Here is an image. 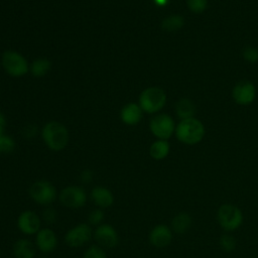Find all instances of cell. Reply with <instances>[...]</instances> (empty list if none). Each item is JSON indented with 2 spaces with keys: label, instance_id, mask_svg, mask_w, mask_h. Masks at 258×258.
Returning a JSON list of instances; mask_svg holds the SVG:
<instances>
[{
  "label": "cell",
  "instance_id": "cell-12",
  "mask_svg": "<svg viewBox=\"0 0 258 258\" xmlns=\"http://www.w3.org/2000/svg\"><path fill=\"white\" fill-rule=\"evenodd\" d=\"M152 134L158 139H168L174 131V122L172 118L166 114H160L153 117L149 124Z\"/></svg>",
  "mask_w": 258,
  "mask_h": 258
},
{
  "label": "cell",
  "instance_id": "cell-11",
  "mask_svg": "<svg viewBox=\"0 0 258 258\" xmlns=\"http://www.w3.org/2000/svg\"><path fill=\"white\" fill-rule=\"evenodd\" d=\"M34 244L39 252L43 255L52 253L58 244L56 233L49 227L41 228L34 237Z\"/></svg>",
  "mask_w": 258,
  "mask_h": 258
},
{
  "label": "cell",
  "instance_id": "cell-30",
  "mask_svg": "<svg viewBox=\"0 0 258 258\" xmlns=\"http://www.w3.org/2000/svg\"><path fill=\"white\" fill-rule=\"evenodd\" d=\"M93 172L90 169H84L80 174V180L82 183H90L93 180Z\"/></svg>",
  "mask_w": 258,
  "mask_h": 258
},
{
  "label": "cell",
  "instance_id": "cell-8",
  "mask_svg": "<svg viewBox=\"0 0 258 258\" xmlns=\"http://www.w3.org/2000/svg\"><path fill=\"white\" fill-rule=\"evenodd\" d=\"M41 217L32 210L22 211L16 220V227L24 236L35 235L41 229Z\"/></svg>",
  "mask_w": 258,
  "mask_h": 258
},
{
  "label": "cell",
  "instance_id": "cell-27",
  "mask_svg": "<svg viewBox=\"0 0 258 258\" xmlns=\"http://www.w3.org/2000/svg\"><path fill=\"white\" fill-rule=\"evenodd\" d=\"M15 148V142L14 140L7 136V135H1L0 136V152L1 153H10Z\"/></svg>",
  "mask_w": 258,
  "mask_h": 258
},
{
  "label": "cell",
  "instance_id": "cell-29",
  "mask_svg": "<svg viewBox=\"0 0 258 258\" xmlns=\"http://www.w3.org/2000/svg\"><path fill=\"white\" fill-rule=\"evenodd\" d=\"M242 55H243L244 59L249 62H255L258 60V50L251 46L244 48Z\"/></svg>",
  "mask_w": 258,
  "mask_h": 258
},
{
  "label": "cell",
  "instance_id": "cell-20",
  "mask_svg": "<svg viewBox=\"0 0 258 258\" xmlns=\"http://www.w3.org/2000/svg\"><path fill=\"white\" fill-rule=\"evenodd\" d=\"M175 110H176L177 116L183 120V119L192 118L196 112V107H195V104L191 102V100L187 98H182L176 103Z\"/></svg>",
  "mask_w": 258,
  "mask_h": 258
},
{
  "label": "cell",
  "instance_id": "cell-1",
  "mask_svg": "<svg viewBox=\"0 0 258 258\" xmlns=\"http://www.w3.org/2000/svg\"><path fill=\"white\" fill-rule=\"evenodd\" d=\"M41 136L46 146L53 151H60L69 143V131L59 122H48L44 125Z\"/></svg>",
  "mask_w": 258,
  "mask_h": 258
},
{
  "label": "cell",
  "instance_id": "cell-24",
  "mask_svg": "<svg viewBox=\"0 0 258 258\" xmlns=\"http://www.w3.org/2000/svg\"><path fill=\"white\" fill-rule=\"evenodd\" d=\"M104 219H105V213L102 209H99V208H95L94 210H92L89 215H88V221L87 223L96 228L97 226L103 224L104 222Z\"/></svg>",
  "mask_w": 258,
  "mask_h": 258
},
{
  "label": "cell",
  "instance_id": "cell-18",
  "mask_svg": "<svg viewBox=\"0 0 258 258\" xmlns=\"http://www.w3.org/2000/svg\"><path fill=\"white\" fill-rule=\"evenodd\" d=\"M142 118V109L134 103L127 104L121 110V119L125 124L135 125Z\"/></svg>",
  "mask_w": 258,
  "mask_h": 258
},
{
  "label": "cell",
  "instance_id": "cell-23",
  "mask_svg": "<svg viewBox=\"0 0 258 258\" xmlns=\"http://www.w3.org/2000/svg\"><path fill=\"white\" fill-rule=\"evenodd\" d=\"M219 244H220L221 249L224 252L230 253V252H233L236 249L237 241H236V238L233 235H231L229 233H225L220 237Z\"/></svg>",
  "mask_w": 258,
  "mask_h": 258
},
{
  "label": "cell",
  "instance_id": "cell-2",
  "mask_svg": "<svg viewBox=\"0 0 258 258\" xmlns=\"http://www.w3.org/2000/svg\"><path fill=\"white\" fill-rule=\"evenodd\" d=\"M176 138L187 145H194L202 141L205 135V128L201 121L196 118L181 120L175 129Z\"/></svg>",
  "mask_w": 258,
  "mask_h": 258
},
{
  "label": "cell",
  "instance_id": "cell-32",
  "mask_svg": "<svg viewBox=\"0 0 258 258\" xmlns=\"http://www.w3.org/2000/svg\"><path fill=\"white\" fill-rule=\"evenodd\" d=\"M158 5H164L166 3V0H155Z\"/></svg>",
  "mask_w": 258,
  "mask_h": 258
},
{
  "label": "cell",
  "instance_id": "cell-21",
  "mask_svg": "<svg viewBox=\"0 0 258 258\" xmlns=\"http://www.w3.org/2000/svg\"><path fill=\"white\" fill-rule=\"evenodd\" d=\"M184 24V19L180 15H170L164 18L161 22V27L163 30L172 32L179 30Z\"/></svg>",
  "mask_w": 258,
  "mask_h": 258
},
{
  "label": "cell",
  "instance_id": "cell-19",
  "mask_svg": "<svg viewBox=\"0 0 258 258\" xmlns=\"http://www.w3.org/2000/svg\"><path fill=\"white\" fill-rule=\"evenodd\" d=\"M169 143L166 140L158 139L149 147V155L155 160L164 159L169 153Z\"/></svg>",
  "mask_w": 258,
  "mask_h": 258
},
{
  "label": "cell",
  "instance_id": "cell-3",
  "mask_svg": "<svg viewBox=\"0 0 258 258\" xmlns=\"http://www.w3.org/2000/svg\"><path fill=\"white\" fill-rule=\"evenodd\" d=\"M216 217L220 227L226 233H231L238 230L244 221V216L241 209L232 204L221 205L217 210Z\"/></svg>",
  "mask_w": 258,
  "mask_h": 258
},
{
  "label": "cell",
  "instance_id": "cell-15",
  "mask_svg": "<svg viewBox=\"0 0 258 258\" xmlns=\"http://www.w3.org/2000/svg\"><path fill=\"white\" fill-rule=\"evenodd\" d=\"M256 96V89L250 82H240L233 89V98L239 105L251 104Z\"/></svg>",
  "mask_w": 258,
  "mask_h": 258
},
{
  "label": "cell",
  "instance_id": "cell-9",
  "mask_svg": "<svg viewBox=\"0 0 258 258\" xmlns=\"http://www.w3.org/2000/svg\"><path fill=\"white\" fill-rule=\"evenodd\" d=\"M2 66L12 77H21L28 72L26 59L17 51L7 50L2 54Z\"/></svg>",
  "mask_w": 258,
  "mask_h": 258
},
{
  "label": "cell",
  "instance_id": "cell-6",
  "mask_svg": "<svg viewBox=\"0 0 258 258\" xmlns=\"http://www.w3.org/2000/svg\"><path fill=\"white\" fill-rule=\"evenodd\" d=\"M93 234L92 226L88 223H79L66 232L63 241L71 248H79L87 245L93 239Z\"/></svg>",
  "mask_w": 258,
  "mask_h": 258
},
{
  "label": "cell",
  "instance_id": "cell-25",
  "mask_svg": "<svg viewBox=\"0 0 258 258\" xmlns=\"http://www.w3.org/2000/svg\"><path fill=\"white\" fill-rule=\"evenodd\" d=\"M82 258H108V257L104 248L100 247L97 244H94L89 246L85 250Z\"/></svg>",
  "mask_w": 258,
  "mask_h": 258
},
{
  "label": "cell",
  "instance_id": "cell-17",
  "mask_svg": "<svg viewBox=\"0 0 258 258\" xmlns=\"http://www.w3.org/2000/svg\"><path fill=\"white\" fill-rule=\"evenodd\" d=\"M191 224V216L187 212H180L172 218L170 228L173 233L177 235H183L190 229Z\"/></svg>",
  "mask_w": 258,
  "mask_h": 258
},
{
  "label": "cell",
  "instance_id": "cell-22",
  "mask_svg": "<svg viewBox=\"0 0 258 258\" xmlns=\"http://www.w3.org/2000/svg\"><path fill=\"white\" fill-rule=\"evenodd\" d=\"M50 66H51V63L48 59L37 58L31 63L30 72L34 77L40 78V77H43L49 71Z\"/></svg>",
  "mask_w": 258,
  "mask_h": 258
},
{
  "label": "cell",
  "instance_id": "cell-31",
  "mask_svg": "<svg viewBox=\"0 0 258 258\" xmlns=\"http://www.w3.org/2000/svg\"><path fill=\"white\" fill-rule=\"evenodd\" d=\"M4 127H5V118L0 113V136L4 134Z\"/></svg>",
  "mask_w": 258,
  "mask_h": 258
},
{
  "label": "cell",
  "instance_id": "cell-26",
  "mask_svg": "<svg viewBox=\"0 0 258 258\" xmlns=\"http://www.w3.org/2000/svg\"><path fill=\"white\" fill-rule=\"evenodd\" d=\"M40 217L42 222H44L46 225H52L57 220V212L53 207L48 206L44 208Z\"/></svg>",
  "mask_w": 258,
  "mask_h": 258
},
{
  "label": "cell",
  "instance_id": "cell-14",
  "mask_svg": "<svg viewBox=\"0 0 258 258\" xmlns=\"http://www.w3.org/2000/svg\"><path fill=\"white\" fill-rule=\"evenodd\" d=\"M89 198L92 201V203L96 206V208L102 210L110 208L114 204L115 200L112 190L102 185L94 186L89 194Z\"/></svg>",
  "mask_w": 258,
  "mask_h": 258
},
{
  "label": "cell",
  "instance_id": "cell-16",
  "mask_svg": "<svg viewBox=\"0 0 258 258\" xmlns=\"http://www.w3.org/2000/svg\"><path fill=\"white\" fill-rule=\"evenodd\" d=\"M36 250L35 244L27 238L17 239L12 246L14 258H36Z\"/></svg>",
  "mask_w": 258,
  "mask_h": 258
},
{
  "label": "cell",
  "instance_id": "cell-10",
  "mask_svg": "<svg viewBox=\"0 0 258 258\" xmlns=\"http://www.w3.org/2000/svg\"><path fill=\"white\" fill-rule=\"evenodd\" d=\"M93 239L96 244L104 249H111L118 245L119 235L111 224L103 223L94 229Z\"/></svg>",
  "mask_w": 258,
  "mask_h": 258
},
{
  "label": "cell",
  "instance_id": "cell-13",
  "mask_svg": "<svg viewBox=\"0 0 258 258\" xmlns=\"http://www.w3.org/2000/svg\"><path fill=\"white\" fill-rule=\"evenodd\" d=\"M173 238L171 228L165 224L155 225L148 234L149 243L156 248H164L168 246Z\"/></svg>",
  "mask_w": 258,
  "mask_h": 258
},
{
  "label": "cell",
  "instance_id": "cell-5",
  "mask_svg": "<svg viewBox=\"0 0 258 258\" xmlns=\"http://www.w3.org/2000/svg\"><path fill=\"white\" fill-rule=\"evenodd\" d=\"M57 200L63 207L77 210L83 208L87 204L88 194L84 187L72 184L64 186L58 191Z\"/></svg>",
  "mask_w": 258,
  "mask_h": 258
},
{
  "label": "cell",
  "instance_id": "cell-7",
  "mask_svg": "<svg viewBox=\"0 0 258 258\" xmlns=\"http://www.w3.org/2000/svg\"><path fill=\"white\" fill-rule=\"evenodd\" d=\"M166 102L164 91L157 87L145 89L139 97V106L146 113H155L162 109Z\"/></svg>",
  "mask_w": 258,
  "mask_h": 258
},
{
  "label": "cell",
  "instance_id": "cell-33",
  "mask_svg": "<svg viewBox=\"0 0 258 258\" xmlns=\"http://www.w3.org/2000/svg\"><path fill=\"white\" fill-rule=\"evenodd\" d=\"M40 258H48V257H47V256H45V255H44V256H42V257H40Z\"/></svg>",
  "mask_w": 258,
  "mask_h": 258
},
{
  "label": "cell",
  "instance_id": "cell-4",
  "mask_svg": "<svg viewBox=\"0 0 258 258\" xmlns=\"http://www.w3.org/2000/svg\"><path fill=\"white\" fill-rule=\"evenodd\" d=\"M30 199L39 206H51L58 197V191L53 183L48 180L39 179L31 183L28 188Z\"/></svg>",
  "mask_w": 258,
  "mask_h": 258
},
{
  "label": "cell",
  "instance_id": "cell-28",
  "mask_svg": "<svg viewBox=\"0 0 258 258\" xmlns=\"http://www.w3.org/2000/svg\"><path fill=\"white\" fill-rule=\"evenodd\" d=\"M187 7L194 13H202L208 5V0H186Z\"/></svg>",
  "mask_w": 258,
  "mask_h": 258
}]
</instances>
